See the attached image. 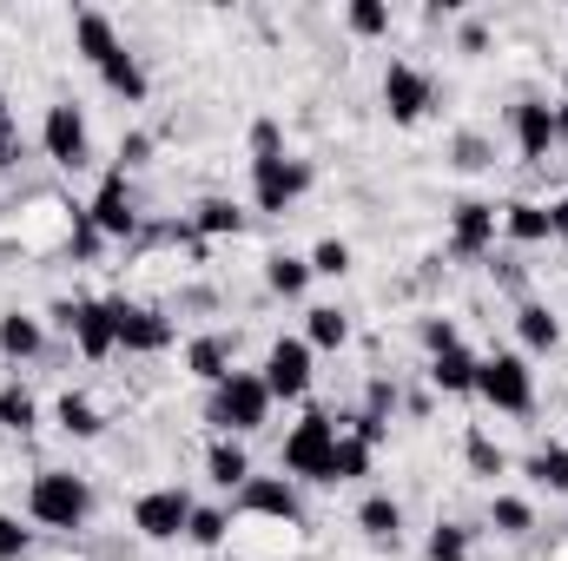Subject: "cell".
<instances>
[{
    "instance_id": "6da1fadb",
    "label": "cell",
    "mask_w": 568,
    "mask_h": 561,
    "mask_svg": "<svg viewBox=\"0 0 568 561\" xmlns=\"http://www.w3.org/2000/svg\"><path fill=\"white\" fill-rule=\"evenodd\" d=\"M27 522H40L53 536H80L93 522V482L73 469H40L27 482Z\"/></svg>"
},
{
    "instance_id": "7a4b0ae2",
    "label": "cell",
    "mask_w": 568,
    "mask_h": 561,
    "mask_svg": "<svg viewBox=\"0 0 568 561\" xmlns=\"http://www.w3.org/2000/svg\"><path fill=\"white\" fill-rule=\"evenodd\" d=\"M205 422H212L219 436H252V429H265V422H272V390H265V377H258V370H232L225 384H212Z\"/></svg>"
},
{
    "instance_id": "3957f363",
    "label": "cell",
    "mask_w": 568,
    "mask_h": 561,
    "mask_svg": "<svg viewBox=\"0 0 568 561\" xmlns=\"http://www.w3.org/2000/svg\"><path fill=\"white\" fill-rule=\"evenodd\" d=\"M476 397H483L489 410H503V417H536V370H529V357H516V350L483 357Z\"/></svg>"
},
{
    "instance_id": "277c9868",
    "label": "cell",
    "mask_w": 568,
    "mask_h": 561,
    "mask_svg": "<svg viewBox=\"0 0 568 561\" xmlns=\"http://www.w3.org/2000/svg\"><path fill=\"white\" fill-rule=\"evenodd\" d=\"M337 417H324V410H311V417L297 422L291 436H284V476H297V482H331V456H337Z\"/></svg>"
},
{
    "instance_id": "5b68a950",
    "label": "cell",
    "mask_w": 568,
    "mask_h": 561,
    "mask_svg": "<svg viewBox=\"0 0 568 561\" xmlns=\"http://www.w3.org/2000/svg\"><path fill=\"white\" fill-rule=\"evenodd\" d=\"M40 152H47L60 172H87V165H93V133H87L80 100H53V106H47V120H40Z\"/></svg>"
},
{
    "instance_id": "8992f818",
    "label": "cell",
    "mask_w": 568,
    "mask_h": 561,
    "mask_svg": "<svg viewBox=\"0 0 568 561\" xmlns=\"http://www.w3.org/2000/svg\"><path fill=\"white\" fill-rule=\"evenodd\" d=\"M304 192H311V159H291V152L252 159V205H258L265 218H284Z\"/></svg>"
},
{
    "instance_id": "52a82bcc",
    "label": "cell",
    "mask_w": 568,
    "mask_h": 561,
    "mask_svg": "<svg viewBox=\"0 0 568 561\" xmlns=\"http://www.w3.org/2000/svg\"><path fill=\"white\" fill-rule=\"evenodd\" d=\"M53 317L67 324V337L80 344V357H87V364H106V357L120 350V330H113V297H73V304H60Z\"/></svg>"
},
{
    "instance_id": "ba28073f",
    "label": "cell",
    "mask_w": 568,
    "mask_h": 561,
    "mask_svg": "<svg viewBox=\"0 0 568 561\" xmlns=\"http://www.w3.org/2000/svg\"><path fill=\"white\" fill-rule=\"evenodd\" d=\"M192 509L199 502L179 482H159V489H145L140 502H133V529H140V542H179L185 522H192Z\"/></svg>"
},
{
    "instance_id": "9c48e42d",
    "label": "cell",
    "mask_w": 568,
    "mask_h": 561,
    "mask_svg": "<svg viewBox=\"0 0 568 561\" xmlns=\"http://www.w3.org/2000/svg\"><path fill=\"white\" fill-rule=\"evenodd\" d=\"M113 330H120V350H133V357H159L179 337L159 304H133V297H113Z\"/></svg>"
},
{
    "instance_id": "30bf717a",
    "label": "cell",
    "mask_w": 568,
    "mask_h": 561,
    "mask_svg": "<svg viewBox=\"0 0 568 561\" xmlns=\"http://www.w3.org/2000/svg\"><path fill=\"white\" fill-rule=\"evenodd\" d=\"M87 218H93V232H100V238H140V198H133V178H126L120 165L100 178V192H93Z\"/></svg>"
},
{
    "instance_id": "8fae6325",
    "label": "cell",
    "mask_w": 568,
    "mask_h": 561,
    "mask_svg": "<svg viewBox=\"0 0 568 561\" xmlns=\"http://www.w3.org/2000/svg\"><path fill=\"white\" fill-rule=\"evenodd\" d=\"M496 232H503V212L489 198H463L449 212V258H489L496 252Z\"/></svg>"
},
{
    "instance_id": "7c38bea8",
    "label": "cell",
    "mask_w": 568,
    "mask_h": 561,
    "mask_svg": "<svg viewBox=\"0 0 568 561\" xmlns=\"http://www.w3.org/2000/svg\"><path fill=\"white\" fill-rule=\"evenodd\" d=\"M384 106H390L397 126H417L429 106H436V86H429V73L417 60H390L384 67Z\"/></svg>"
},
{
    "instance_id": "4fadbf2b",
    "label": "cell",
    "mask_w": 568,
    "mask_h": 561,
    "mask_svg": "<svg viewBox=\"0 0 568 561\" xmlns=\"http://www.w3.org/2000/svg\"><path fill=\"white\" fill-rule=\"evenodd\" d=\"M258 377H265L272 404H278V397L297 404V397L311 390V344H304V337H278V344L265 350V370H258Z\"/></svg>"
},
{
    "instance_id": "5bb4252c",
    "label": "cell",
    "mask_w": 568,
    "mask_h": 561,
    "mask_svg": "<svg viewBox=\"0 0 568 561\" xmlns=\"http://www.w3.org/2000/svg\"><path fill=\"white\" fill-rule=\"evenodd\" d=\"M509 126H516V152H523L529 165H542V159L556 152V100H516Z\"/></svg>"
},
{
    "instance_id": "9a60e30c",
    "label": "cell",
    "mask_w": 568,
    "mask_h": 561,
    "mask_svg": "<svg viewBox=\"0 0 568 561\" xmlns=\"http://www.w3.org/2000/svg\"><path fill=\"white\" fill-rule=\"evenodd\" d=\"M239 516H258V522H304L297 489H291L284 476H252V482L239 489Z\"/></svg>"
},
{
    "instance_id": "2e32d148",
    "label": "cell",
    "mask_w": 568,
    "mask_h": 561,
    "mask_svg": "<svg viewBox=\"0 0 568 561\" xmlns=\"http://www.w3.org/2000/svg\"><path fill=\"white\" fill-rule=\"evenodd\" d=\"M93 73H100V86H106V93H113V100H126V106H140L145 93H152V80H145L140 53H133V47H126V40H120V47H113V53H106V60H100V67H93Z\"/></svg>"
},
{
    "instance_id": "e0dca14e",
    "label": "cell",
    "mask_w": 568,
    "mask_h": 561,
    "mask_svg": "<svg viewBox=\"0 0 568 561\" xmlns=\"http://www.w3.org/2000/svg\"><path fill=\"white\" fill-rule=\"evenodd\" d=\"M476 370H483V357H476L469 344H456V350L429 357V390H443V397H476Z\"/></svg>"
},
{
    "instance_id": "ac0fdd59",
    "label": "cell",
    "mask_w": 568,
    "mask_h": 561,
    "mask_svg": "<svg viewBox=\"0 0 568 561\" xmlns=\"http://www.w3.org/2000/svg\"><path fill=\"white\" fill-rule=\"evenodd\" d=\"M205 476H212L225 496H239V489L252 482V456H245V442H239V436H212V449H205Z\"/></svg>"
},
{
    "instance_id": "d6986e66",
    "label": "cell",
    "mask_w": 568,
    "mask_h": 561,
    "mask_svg": "<svg viewBox=\"0 0 568 561\" xmlns=\"http://www.w3.org/2000/svg\"><path fill=\"white\" fill-rule=\"evenodd\" d=\"M40 350H47V324L33 310H7L0 317V357L7 364H33Z\"/></svg>"
},
{
    "instance_id": "ffe728a7",
    "label": "cell",
    "mask_w": 568,
    "mask_h": 561,
    "mask_svg": "<svg viewBox=\"0 0 568 561\" xmlns=\"http://www.w3.org/2000/svg\"><path fill=\"white\" fill-rule=\"evenodd\" d=\"M503 212V232H509V245H549L556 238V225H549V205H536V198H509V205H496Z\"/></svg>"
},
{
    "instance_id": "44dd1931",
    "label": "cell",
    "mask_w": 568,
    "mask_h": 561,
    "mask_svg": "<svg viewBox=\"0 0 568 561\" xmlns=\"http://www.w3.org/2000/svg\"><path fill=\"white\" fill-rule=\"evenodd\" d=\"M73 47H80V60H87V67H100V60L120 47V27H113L100 7H80V13H73Z\"/></svg>"
},
{
    "instance_id": "7402d4cb",
    "label": "cell",
    "mask_w": 568,
    "mask_h": 561,
    "mask_svg": "<svg viewBox=\"0 0 568 561\" xmlns=\"http://www.w3.org/2000/svg\"><path fill=\"white\" fill-rule=\"evenodd\" d=\"M357 529H364L377 549H397V542H404V509H397V496H364V502H357Z\"/></svg>"
},
{
    "instance_id": "603a6c76",
    "label": "cell",
    "mask_w": 568,
    "mask_h": 561,
    "mask_svg": "<svg viewBox=\"0 0 568 561\" xmlns=\"http://www.w3.org/2000/svg\"><path fill=\"white\" fill-rule=\"evenodd\" d=\"M516 337H523L529 357H549V350L562 344V317H556L549 304H523V310H516Z\"/></svg>"
},
{
    "instance_id": "cb8c5ba5",
    "label": "cell",
    "mask_w": 568,
    "mask_h": 561,
    "mask_svg": "<svg viewBox=\"0 0 568 561\" xmlns=\"http://www.w3.org/2000/svg\"><path fill=\"white\" fill-rule=\"evenodd\" d=\"M185 370L199 377V384H225L239 364H232V337H192L185 344Z\"/></svg>"
},
{
    "instance_id": "d4e9b609",
    "label": "cell",
    "mask_w": 568,
    "mask_h": 561,
    "mask_svg": "<svg viewBox=\"0 0 568 561\" xmlns=\"http://www.w3.org/2000/svg\"><path fill=\"white\" fill-rule=\"evenodd\" d=\"M245 218H252V212H239L232 198H199V205H192V232H199V238H239Z\"/></svg>"
},
{
    "instance_id": "484cf974",
    "label": "cell",
    "mask_w": 568,
    "mask_h": 561,
    "mask_svg": "<svg viewBox=\"0 0 568 561\" xmlns=\"http://www.w3.org/2000/svg\"><path fill=\"white\" fill-rule=\"evenodd\" d=\"M304 344H311V350H344V344H351V317H344L337 304L304 310Z\"/></svg>"
},
{
    "instance_id": "4316f807",
    "label": "cell",
    "mask_w": 568,
    "mask_h": 561,
    "mask_svg": "<svg viewBox=\"0 0 568 561\" xmlns=\"http://www.w3.org/2000/svg\"><path fill=\"white\" fill-rule=\"evenodd\" d=\"M371 462H377V449L364 442V436H337V456H331V482H364L371 476Z\"/></svg>"
},
{
    "instance_id": "83f0119b",
    "label": "cell",
    "mask_w": 568,
    "mask_h": 561,
    "mask_svg": "<svg viewBox=\"0 0 568 561\" xmlns=\"http://www.w3.org/2000/svg\"><path fill=\"white\" fill-rule=\"evenodd\" d=\"M53 417H60V429H67V436H80V442H93V436L106 429V417H100V404H93V397H80V390H67Z\"/></svg>"
},
{
    "instance_id": "f1b7e54d",
    "label": "cell",
    "mask_w": 568,
    "mask_h": 561,
    "mask_svg": "<svg viewBox=\"0 0 568 561\" xmlns=\"http://www.w3.org/2000/svg\"><path fill=\"white\" fill-rule=\"evenodd\" d=\"M523 469H529V482H536V489H549V496H568V449H562V442H542V449H536Z\"/></svg>"
},
{
    "instance_id": "f546056e",
    "label": "cell",
    "mask_w": 568,
    "mask_h": 561,
    "mask_svg": "<svg viewBox=\"0 0 568 561\" xmlns=\"http://www.w3.org/2000/svg\"><path fill=\"white\" fill-rule=\"evenodd\" d=\"M33 422H40L33 390H27V384H0V429H13V436H33Z\"/></svg>"
},
{
    "instance_id": "4dcf8cb0",
    "label": "cell",
    "mask_w": 568,
    "mask_h": 561,
    "mask_svg": "<svg viewBox=\"0 0 568 561\" xmlns=\"http://www.w3.org/2000/svg\"><path fill=\"white\" fill-rule=\"evenodd\" d=\"M265 284H272L278 297H304V284H311V258H297V252H272V258H265Z\"/></svg>"
},
{
    "instance_id": "1f68e13d",
    "label": "cell",
    "mask_w": 568,
    "mask_h": 561,
    "mask_svg": "<svg viewBox=\"0 0 568 561\" xmlns=\"http://www.w3.org/2000/svg\"><path fill=\"white\" fill-rule=\"evenodd\" d=\"M463 462H469V476H483V482H496V476L509 469V456L496 449V436H489V429H469V442H463Z\"/></svg>"
},
{
    "instance_id": "d6a6232c",
    "label": "cell",
    "mask_w": 568,
    "mask_h": 561,
    "mask_svg": "<svg viewBox=\"0 0 568 561\" xmlns=\"http://www.w3.org/2000/svg\"><path fill=\"white\" fill-rule=\"evenodd\" d=\"M489 529L509 536V542H523V536L536 529V509H529L523 496H496V502H489Z\"/></svg>"
},
{
    "instance_id": "836d02e7",
    "label": "cell",
    "mask_w": 568,
    "mask_h": 561,
    "mask_svg": "<svg viewBox=\"0 0 568 561\" xmlns=\"http://www.w3.org/2000/svg\"><path fill=\"white\" fill-rule=\"evenodd\" d=\"M185 542H192V549H225V542H232V516H225V509H192Z\"/></svg>"
},
{
    "instance_id": "e575fe53",
    "label": "cell",
    "mask_w": 568,
    "mask_h": 561,
    "mask_svg": "<svg viewBox=\"0 0 568 561\" xmlns=\"http://www.w3.org/2000/svg\"><path fill=\"white\" fill-rule=\"evenodd\" d=\"M344 27H351L357 40H384V33H390V7H384V0H351V7H344Z\"/></svg>"
},
{
    "instance_id": "d590c367",
    "label": "cell",
    "mask_w": 568,
    "mask_h": 561,
    "mask_svg": "<svg viewBox=\"0 0 568 561\" xmlns=\"http://www.w3.org/2000/svg\"><path fill=\"white\" fill-rule=\"evenodd\" d=\"M424 555L429 561H469V529H463V522H436Z\"/></svg>"
},
{
    "instance_id": "8d00e7d4",
    "label": "cell",
    "mask_w": 568,
    "mask_h": 561,
    "mask_svg": "<svg viewBox=\"0 0 568 561\" xmlns=\"http://www.w3.org/2000/svg\"><path fill=\"white\" fill-rule=\"evenodd\" d=\"M449 165H456V172H483V165H496V145L483 140V133H456V145H449Z\"/></svg>"
},
{
    "instance_id": "74e56055",
    "label": "cell",
    "mask_w": 568,
    "mask_h": 561,
    "mask_svg": "<svg viewBox=\"0 0 568 561\" xmlns=\"http://www.w3.org/2000/svg\"><path fill=\"white\" fill-rule=\"evenodd\" d=\"M351 272V245L344 238H317L311 245V278H344Z\"/></svg>"
},
{
    "instance_id": "f35d334b",
    "label": "cell",
    "mask_w": 568,
    "mask_h": 561,
    "mask_svg": "<svg viewBox=\"0 0 568 561\" xmlns=\"http://www.w3.org/2000/svg\"><path fill=\"white\" fill-rule=\"evenodd\" d=\"M27 555H40V549H33V529L0 509V561H27Z\"/></svg>"
},
{
    "instance_id": "ab89813d",
    "label": "cell",
    "mask_w": 568,
    "mask_h": 561,
    "mask_svg": "<svg viewBox=\"0 0 568 561\" xmlns=\"http://www.w3.org/2000/svg\"><path fill=\"white\" fill-rule=\"evenodd\" d=\"M417 337H424L429 357H443V350H456V344H463V330H456L449 317H424V324H417Z\"/></svg>"
},
{
    "instance_id": "60d3db41",
    "label": "cell",
    "mask_w": 568,
    "mask_h": 561,
    "mask_svg": "<svg viewBox=\"0 0 568 561\" xmlns=\"http://www.w3.org/2000/svg\"><path fill=\"white\" fill-rule=\"evenodd\" d=\"M278 152H284L278 120H258V126H252V159H278Z\"/></svg>"
},
{
    "instance_id": "b9f144b4",
    "label": "cell",
    "mask_w": 568,
    "mask_h": 561,
    "mask_svg": "<svg viewBox=\"0 0 568 561\" xmlns=\"http://www.w3.org/2000/svg\"><path fill=\"white\" fill-rule=\"evenodd\" d=\"M145 159H152V140H145V133H126V140H120V172H133Z\"/></svg>"
},
{
    "instance_id": "7bdbcfd3",
    "label": "cell",
    "mask_w": 568,
    "mask_h": 561,
    "mask_svg": "<svg viewBox=\"0 0 568 561\" xmlns=\"http://www.w3.org/2000/svg\"><path fill=\"white\" fill-rule=\"evenodd\" d=\"M20 159H27V140H20V126H7L0 133V172H13Z\"/></svg>"
},
{
    "instance_id": "ee69618b",
    "label": "cell",
    "mask_w": 568,
    "mask_h": 561,
    "mask_svg": "<svg viewBox=\"0 0 568 561\" xmlns=\"http://www.w3.org/2000/svg\"><path fill=\"white\" fill-rule=\"evenodd\" d=\"M483 47H489V27H483V20H469V27H463V53H483Z\"/></svg>"
},
{
    "instance_id": "f6af8a7d",
    "label": "cell",
    "mask_w": 568,
    "mask_h": 561,
    "mask_svg": "<svg viewBox=\"0 0 568 561\" xmlns=\"http://www.w3.org/2000/svg\"><path fill=\"white\" fill-rule=\"evenodd\" d=\"M496 278L509 284V290H523V265L516 258H496Z\"/></svg>"
},
{
    "instance_id": "bcb514c9",
    "label": "cell",
    "mask_w": 568,
    "mask_h": 561,
    "mask_svg": "<svg viewBox=\"0 0 568 561\" xmlns=\"http://www.w3.org/2000/svg\"><path fill=\"white\" fill-rule=\"evenodd\" d=\"M549 225H556V238H568V192L549 205Z\"/></svg>"
},
{
    "instance_id": "7dc6e473",
    "label": "cell",
    "mask_w": 568,
    "mask_h": 561,
    "mask_svg": "<svg viewBox=\"0 0 568 561\" xmlns=\"http://www.w3.org/2000/svg\"><path fill=\"white\" fill-rule=\"evenodd\" d=\"M556 145H568V100H556Z\"/></svg>"
},
{
    "instance_id": "c3c4849f",
    "label": "cell",
    "mask_w": 568,
    "mask_h": 561,
    "mask_svg": "<svg viewBox=\"0 0 568 561\" xmlns=\"http://www.w3.org/2000/svg\"><path fill=\"white\" fill-rule=\"evenodd\" d=\"M7 126H13V113H7V93H0V133H7Z\"/></svg>"
},
{
    "instance_id": "681fc988",
    "label": "cell",
    "mask_w": 568,
    "mask_h": 561,
    "mask_svg": "<svg viewBox=\"0 0 568 561\" xmlns=\"http://www.w3.org/2000/svg\"><path fill=\"white\" fill-rule=\"evenodd\" d=\"M27 561H80V555H27Z\"/></svg>"
}]
</instances>
